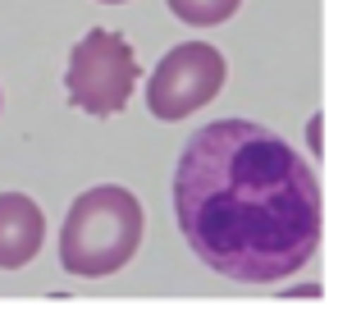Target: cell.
Returning <instances> with one entry per match:
<instances>
[{
	"label": "cell",
	"mask_w": 361,
	"mask_h": 334,
	"mask_svg": "<svg viewBox=\"0 0 361 334\" xmlns=\"http://www.w3.org/2000/svg\"><path fill=\"white\" fill-rule=\"evenodd\" d=\"M224 78H229V64H224V55L215 51L211 42H183L156 64V73H151L147 110L156 114V119L174 124V119H183V114L202 110L206 101L220 97Z\"/></svg>",
	"instance_id": "277c9868"
},
{
	"label": "cell",
	"mask_w": 361,
	"mask_h": 334,
	"mask_svg": "<svg viewBox=\"0 0 361 334\" xmlns=\"http://www.w3.org/2000/svg\"><path fill=\"white\" fill-rule=\"evenodd\" d=\"M101 5H123V0H101Z\"/></svg>",
	"instance_id": "52a82bcc"
},
{
	"label": "cell",
	"mask_w": 361,
	"mask_h": 334,
	"mask_svg": "<svg viewBox=\"0 0 361 334\" xmlns=\"http://www.w3.org/2000/svg\"><path fill=\"white\" fill-rule=\"evenodd\" d=\"M142 247V206L128 188H92L69 206L60 229V266L78 280H101L133 261Z\"/></svg>",
	"instance_id": "7a4b0ae2"
},
{
	"label": "cell",
	"mask_w": 361,
	"mask_h": 334,
	"mask_svg": "<svg viewBox=\"0 0 361 334\" xmlns=\"http://www.w3.org/2000/svg\"><path fill=\"white\" fill-rule=\"evenodd\" d=\"M174 220L211 270L238 284H274L320 243V184L311 165L252 119L192 133L174 169Z\"/></svg>",
	"instance_id": "6da1fadb"
},
{
	"label": "cell",
	"mask_w": 361,
	"mask_h": 334,
	"mask_svg": "<svg viewBox=\"0 0 361 334\" xmlns=\"http://www.w3.org/2000/svg\"><path fill=\"white\" fill-rule=\"evenodd\" d=\"M165 5L174 9L188 28H215V23H224V18L238 14L243 0H165Z\"/></svg>",
	"instance_id": "8992f818"
},
{
	"label": "cell",
	"mask_w": 361,
	"mask_h": 334,
	"mask_svg": "<svg viewBox=\"0 0 361 334\" xmlns=\"http://www.w3.org/2000/svg\"><path fill=\"white\" fill-rule=\"evenodd\" d=\"M64 88L69 101L78 110L110 119L128 106L133 88H137V55L110 28H92L69 55V69H64Z\"/></svg>",
	"instance_id": "3957f363"
},
{
	"label": "cell",
	"mask_w": 361,
	"mask_h": 334,
	"mask_svg": "<svg viewBox=\"0 0 361 334\" xmlns=\"http://www.w3.org/2000/svg\"><path fill=\"white\" fill-rule=\"evenodd\" d=\"M42 206L23 193H0V270H18L42 252Z\"/></svg>",
	"instance_id": "5b68a950"
}]
</instances>
